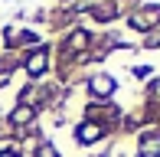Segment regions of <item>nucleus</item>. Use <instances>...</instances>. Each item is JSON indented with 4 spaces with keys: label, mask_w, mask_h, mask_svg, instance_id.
<instances>
[{
    "label": "nucleus",
    "mask_w": 160,
    "mask_h": 157,
    "mask_svg": "<svg viewBox=\"0 0 160 157\" xmlns=\"http://www.w3.org/2000/svg\"><path fill=\"white\" fill-rule=\"evenodd\" d=\"M88 89H92V95H98V98H108L114 92V78L111 75H95L88 82Z\"/></svg>",
    "instance_id": "3"
},
{
    "label": "nucleus",
    "mask_w": 160,
    "mask_h": 157,
    "mask_svg": "<svg viewBox=\"0 0 160 157\" xmlns=\"http://www.w3.org/2000/svg\"><path fill=\"white\" fill-rule=\"evenodd\" d=\"M101 134H105V128H101V124H95V121H85V124H78L75 138H78V144H92V141H98Z\"/></svg>",
    "instance_id": "2"
},
{
    "label": "nucleus",
    "mask_w": 160,
    "mask_h": 157,
    "mask_svg": "<svg viewBox=\"0 0 160 157\" xmlns=\"http://www.w3.org/2000/svg\"><path fill=\"white\" fill-rule=\"evenodd\" d=\"M42 69H46V49H36L30 59H26V72H30V75H39Z\"/></svg>",
    "instance_id": "4"
},
{
    "label": "nucleus",
    "mask_w": 160,
    "mask_h": 157,
    "mask_svg": "<svg viewBox=\"0 0 160 157\" xmlns=\"http://www.w3.org/2000/svg\"><path fill=\"white\" fill-rule=\"evenodd\" d=\"M10 118H13V124H26V121H33V108H26V105H23V108H17Z\"/></svg>",
    "instance_id": "6"
},
{
    "label": "nucleus",
    "mask_w": 160,
    "mask_h": 157,
    "mask_svg": "<svg viewBox=\"0 0 160 157\" xmlns=\"http://www.w3.org/2000/svg\"><path fill=\"white\" fill-rule=\"evenodd\" d=\"M92 13H95L98 20H111V17H114V7H111V3H108V7L101 3V7H92Z\"/></svg>",
    "instance_id": "7"
},
{
    "label": "nucleus",
    "mask_w": 160,
    "mask_h": 157,
    "mask_svg": "<svg viewBox=\"0 0 160 157\" xmlns=\"http://www.w3.org/2000/svg\"><path fill=\"white\" fill-rule=\"evenodd\" d=\"M150 154H160V138H144L141 141V157H150Z\"/></svg>",
    "instance_id": "5"
},
{
    "label": "nucleus",
    "mask_w": 160,
    "mask_h": 157,
    "mask_svg": "<svg viewBox=\"0 0 160 157\" xmlns=\"http://www.w3.org/2000/svg\"><path fill=\"white\" fill-rule=\"evenodd\" d=\"M0 157H17V154H0Z\"/></svg>",
    "instance_id": "10"
},
{
    "label": "nucleus",
    "mask_w": 160,
    "mask_h": 157,
    "mask_svg": "<svg viewBox=\"0 0 160 157\" xmlns=\"http://www.w3.org/2000/svg\"><path fill=\"white\" fill-rule=\"evenodd\" d=\"M36 157H59V154H56V151H52V147H49V144H42L39 151H36Z\"/></svg>",
    "instance_id": "9"
},
{
    "label": "nucleus",
    "mask_w": 160,
    "mask_h": 157,
    "mask_svg": "<svg viewBox=\"0 0 160 157\" xmlns=\"http://www.w3.org/2000/svg\"><path fill=\"white\" fill-rule=\"evenodd\" d=\"M85 43H88V33H72V49H78V46H85Z\"/></svg>",
    "instance_id": "8"
},
{
    "label": "nucleus",
    "mask_w": 160,
    "mask_h": 157,
    "mask_svg": "<svg viewBox=\"0 0 160 157\" xmlns=\"http://www.w3.org/2000/svg\"><path fill=\"white\" fill-rule=\"evenodd\" d=\"M134 30H150V26H157L160 23V7L157 3H150V7H144L141 13H134V17L128 20Z\"/></svg>",
    "instance_id": "1"
}]
</instances>
